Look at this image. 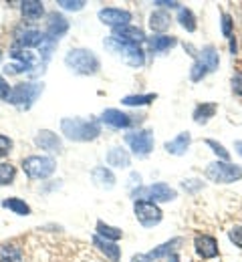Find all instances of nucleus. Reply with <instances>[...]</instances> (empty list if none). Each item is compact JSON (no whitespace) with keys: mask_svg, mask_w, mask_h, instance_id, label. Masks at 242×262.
Here are the masks:
<instances>
[{"mask_svg":"<svg viewBox=\"0 0 242 262\" xmlns=\"http://www.w3.org/2000/svg\"><path fill=\"white\" fill-rule=\"evenodd\" d=\"M61 131L71 141H93L101 135V123L97 119L65 117L61 119Z\"/></svg>","mask_w":242,"mask_h":262,"instance_id":"f257e3e1","label":"nucleus"},{"mask_svg":"<svg viewBox=\"0 0 242 262\" xmlns=\"http://www.w3.org/2000/svg\"><path fill=\"white\" fill-rule=\"evenodd\" d=\"M105 51H109L113 57L121 59L125 65L129 67H143L145 65V53L139 45H129V42H123L115 36H107L103 40Z\"/></svg>","mask_w":242,"mask_h":262,"instance_id":"f03ea898","label":"nucleus"},{"mask_svg":"<svg viewBox=\"0 0 242 262\" xmlns=\"http://www.w3.org/2000/svg\"><path fill=\"white\" fill-rule=\"evenodd\" d=\"M65 65L69 67L75 75L89 77V75H95L99 71L101 63H99V59H97V55L93 51L79 47V49H71L69 53L65 55Z\"/></svg>","mask_w":242,"mask_h":262,"instance_id":"7ed1b4c3","label":"nucleus"},{"mask_svg":"<svg viewBox=\"0 0 242 262\" xmlns=\"http://www.w3.org/2000/svg\"><path fill=\"white\" fill-rule=\"evenodd\" d=\"M218 65H220V55H218L216 47L208 45L200 53L194 55V65L190 69V79L194 83H198L206 77L208 73H214L218 69Z\"/></svg>","mask_w":242,"mask_h":262,"instance_id":"20e7f679","label":"nucleus"},{"mask_svg":"<svg viewBox=\"0 0 242 262\" xmlns=\"http://www.w3.org/2000/svg\"><path fill=\"white\" fill-rule=\"evenodd\" d=\"M42 89H45V85L42 83H18V85H14L12 87V91H10V95L6 99V103H10V105H14V107H20V109H31L33 105H35V101L40 97V93H42Z\"/></svg>","mask_w":242,"mask_h":262,"instance_id":"39448f33","label":"nucleus"},{"mask_svg":"<svg viewBox=\"0 0 242 262\" xmlns=\"http://www.w3.org/2000/svg\"><path fill=\"white\" fill-rule=\"evenodd\" d=\"M23 169L31 180H47L55 173L57 162L51 156H31L23 160Z\"/></svg>","mask_w":242,"mask_h":262,"instance_id":"423d86ee","label":"nucleus"},{"mask_svg":"<svg viewBox=\"0 0 242 262\" xmlns=\"http://www.w3.org/2000/svg\"><path fill=\"white\" fill-rule=\"evenodd\" d=\"M206 178L214 184H234L242 178V165L230 162H212L206 167Z\"/></svg>","mask_w":242,"mask_h":262,"instance_id":"0eeeda50","label":"nucleus"},{"mask_svg":"<svg viewBox=\"0 0 242 262\" xmlns=\"http://www.w3.org/2000/svg\"><path fill=\"white\" fill-rule=\"evenodd\" d=\"M131 198L139 202V200H153V202H173L175 198H178V192L170 188L168 184H153V186H149V188H136L134 192H131Z\"/></svg>","mask_w":242,"mask_h":262,"instance_id":"6e6552de","label":"nucleus"},{"mask_svg":"<svg viewBox=\"0 0 242 262\" xmlns=\"http://www.w3.org/2000/svg\"><path fill=\"white\" fill-rule=\"evenodd\" d=\"M125 141L127 145L131 147V151L138 156V158H147L151 151H153V131L151 129H138V131H129L125 135Z\"/></svg>","mask_w":242,"mask_h":262,"instance_id":"1a4fd4ad","label":"nucleus"},{"mask_svg":"<svg viewBox=\"0 0 242 262\" xmlns=\"http://www.w3.org/2000/svg\"><path fill=\"white\" fill-rule=\"evenodd\" d=\"M134 214L138 218V222L145 228H151V226H158L164 218L162 210L158 208V204L153 202H147V200H139L134 202Z\"/></svg>","mask_w":242,"mask_h":262,"instance_id":"9d476101","label":"nucleus"},{"mask_svg":"<svg viewBox=\"0 0 242 262\" xmlns=\"http://www.w3.org/2000/svg\"><path fill=\"white\" fill-rule=\"evenodd\" d=\"M143 117H136V115H129V113H123L119 109H105L99 117V123H105L113 129H129V127H136L141 123Z\"/></svg>","mask_w":242,"mask_h":262,"instance_id":"9b49d317","label":"nucleus"},{"mask_svg":"<svg viewBox=\"0 0 242 262\" xmlns=\"http://www.w3.org/2000/svg\"><path fill=\"white\" fill-rule=\"evenodd\" d=\"M97 16L103 25L111 27V29H121V27H127L131 23V12L121 10V8H101Z\"/></svg>","mask_w":242,"mask_h":262,"instance_id":"f8f14e48","label":"nucleus"},{"mask_svg":"<svg viewBox=\"0 0 242 262\" xmlns=\"http://www.w3.org/2000/svg\"><path fill=\"white\" fill-rule=\"evenodd\" d=\"M47 20L49 23H47V29H45V38L59 42V38H63L69 31V20L65 16L57 14V12H51L47 16Z\"/></svg>","mask_w":242,"mask_h":262,"instance_id":"ddd939ff","label":"nucleus"},{"mask_svg":"<svg viewBox=\"0 0 242 262\" xmlns=\"http://www.w3.org/2000/svg\"><path fill=\"white\" fill-rule=\"evenodd\" d=\"M45 40V33L38 29H20L14 34V45L12 49H29V47H40Z\"/></svg>","mask_w":242,"mask_h":262,"instance_id":"4468645a","label":"nucleus"},{"mask_svg":"<svg viewBox=\"0 0 242 262\" xmlns=\"http://www.w3.org/2000/svg\"><path fill=\"white\" fill-rule=\"evenodd\" d=\"M194 248H196L198 256H202L206 260L218 256V240L210 234H198L194 238Z\"/></svg>","mask_w":242,"mask_h":262,"instance_id":"2eb2a0df","label":"nucleus"},{"mask_svg":"<svg viewBox=\"0 0 242 262\" xmlns=\"http://www.w3.org/2000/svg\"><path fill=\"white\" fill-rule=\"evenodd\" d=\"M35 143L42 149V151H49V154H59L63 149V141L57 133L49 129H40L35 135Z\"/></svg>","mask_w":242,"mask_h":262,"instance_id":"dca6fc26","label":"nucleus"},{"mask_svg":"<svg viewBox=\"0 0 242 262\" xmlns=\"http://www.w3.org/2000/svg\"><path fill=\"white\" fill-rule=\"evenodd\" d=\"M111 36H115V38H119V40H123V42H129V45H141V42L147 40L145 33H143L139 27H131V25L121 27V29H113V34H111Z\"/></svg>","mask_w":242,"mask_h":262,"instance_id":"f3484780","label":"nucleus"},{"mask_svg":"<svg viewBox=\"0 0 242 262\" xmlns=\"http://www.w3.org/2000/svg\"><path fill=\"white\" fill-rule=\"evenodd\" d=\"M190 143H192V135H190V131H182L180 135H175L173 139H170V141L164 143V149H166L170 156H184V154L188 151Z\"/></svg>","mask_w":242,"mask_h":262,"instance_id":"a211bd4d","label":"nucleus"},{"mask_svg":"<svg viewBox=\"0 0 242 262\" xmlns=\"http://www.w3.org/2000/svg\"><path fill=\"white\" fill-rule=\"evenodd\" d=\"M178 45L175 36H168V34H156L151 38H147V49L151 55H160V53H168Z\"/></svg>","mask_w":242,"mask_h":262,"instance_id":"6ab92c4d","label":"nucleus"},{"mask_svg":"<svg viewBox=\"0 0 242 262\" xmlns=\"http://www.w3.org/2000/svg\"><path fill=\"white\" fill-rule=\"evenodd\" d=\"M91 180H93V184H97L99 188H105V190H111L115 186V176L105 165H97L91 169Z\"/></svg>","mask_w":242,"mask_h":262,"instance_id":"aec40b11","label":"nucleus"},{"mask_svg":"<svg viewBox=\"0 0 242 262\" xmlns=\"http://www.w3.org/2000/svg\"><path fill=\"white\" fill-rule=\"evenodd\" d=\"M93 244L99 248V252H103L105 256L109 258L111 262H119L121 260V248L115 244V242H111V240H105L101 236H93Z\"/></svg>","mask_w":242,"mask_h":262,"instance_id":"412c9836","label":"nucleus"},{"mask_svg":"<svg viewBox=\"0 0 242 262\" xmlns=\"http://www.w3.org/2000/svg\"><path fill=\"white\" fill-rule=\"evenodd\" d=\"M107 164L111 165V167H121V169H125V167H129V164H131V156H129V151H125L121 145H115V147H111L109 154H107Z\"/></svg>","mask_w":242,"mask_h":262,"instance_id":"4be33fe9","label":"nucleus"},{"mask_svg":"<svg viewBox=\"0 0 242 262\" xmlns=\"http://www.w3.org/2000/svg\"><path fill=\"white\" fill-rule=\"evenodd\" d=\"M170 25H172V18L166 10H153L149 14V29L153 33H166L170 29Z\"/></svg>","mask_w":242,"mask_h":262,"instance_id":"5701e85b","label":"nucleus"},{"mask_svg":"<svg viewBox=\"0 0 242 262\" xmlns=\"http://www.w3.org/2000/svg\"><path fill=\"white\" fill-rule=\"evenodd\" d=\"M216 111H218L216 103H212V101H208V103H200V105L194 109V121H196V123H200V125H206L208 121L216 115Z\"/></svg>","mask_w":242,"mask_h":262,"instance_id":"b1692460","label":"nucleus"},{"mask_svg":"<svg viewBox=\"0 0 242 262\" xmlns=\"http://www.w3.org/2000/svg\"><path fill=\"white\" fill-rule=\"evenodd\" d=\"M20 12H23L25 18L36 20L45 14V4L38 2V0H25V2H20Z\"/></svg>","mask_w":242,"mask_h":262,"instance_id":"393cba45","label":"nucleus"},{"mask_svg":"<svg viewBox=\"0 0 242 262\" xmlns=\"http://www.w3.org/2000/svg\"><path fill=\"white\" fill-rule=\"evenodd\" d=\"M2 208L10 210V212H14L18 216H29L31 214V206L20 198H4L2 200Z\"/></svg>","mask_w":242,"mask_h":262,"instance_id":"a878e982","label":"nucleus"},{"mask_svg":"<svg viewBox=\"0 0 242 262\" xmlns=\"http://www.w3.org/2000/svg\"><path fill=\"white\" fill-rule=\"evenodd\" d=\"M182 244V238H172L170 242H166V244H162V246H158V248H153L147 256L151 258V260H158V258H164V256H170L173 254V248L175 246H180Z\"/></svg>","mask_w":242,"mask_h":262,"instance_id":"bb28decb","label":"nucleus"},{"mask_svg":"<svg viewBox=\"0 0 242 262\" xmlns=\"http://www.w3.org/2000/svg\"><path fill=\"white\" fill-rule=\"evenodd\" d=\"M178 23H180L182 29H186L188 33H194V31H196V16H194V12H192L190 8H186V6H182V8L178 10Z\"/></svg>","mask_w":242,"mask_h":262,"instance_id":"cd10ccee","label":"nucleus"},{"mask_svg":"<svg viewBox=\"0 0 242 262\" xmlns=\"http://www.w3.org/2000/svg\"><path fill=\"white\" fill-rule=\"evenodd\" d=\"M156 99H158L156 93H145V95H127V97L121 99V103H123V105H127V107H143V105L153 103Z\"/></svg>","mask_w":242,"mask_h":262,"instance_id":"c85d7f7f","label":"nucleus"},{"mask_svg":"<svg viewBox=\"0 0 242 262\" xmlns=\"http://www.w3.org/2000/svg\"><path fill=\"white\" fill-rule=\"evenodd\" d=\"M97 236H101V238H105V240L115 242V240H119V238L123 236V232H121V228H113V226L105 224L103 220H99V222H97Z\"/></svg>","mask_w":242,"mask_h":262,"instance_id":"c756f323","label":"nucleus"},{"mask_svg":"<svg viewBox=\"0 0 242 262\" xmlns=\"http://www.w3.org/2000/svg\"><path fill=\"white\" fill-rule=\"evenodd\" d=\"M23 260V252L20 248L8 244V246H2L0 250V262H20Z\"/></svg>","mask_w":242,"mask_h":262,"instance_id":"7c9ffc66","label":"nucleus"},{"mask_svg":"<svg viewBox=\"0 0 242 262\" xmlns=\"http://www.w3.org/2000/svg\"><path fill=\"white\" fill-rule=\"evenodd\" d=\"M16 178V167L10 164H0V186H10Z\"/></svg>","mask_w":242,"mask_h":262,"instance_id":"2f4dec72","label":"nucleus"},{"mask_svg":"<svg viewBox=\"0 0 242 262\" xmlns=\"http://www.w3.org/2000/svg\"><path fill=\"white\" fill-rule=\"evenodd\" d=\"M31 71H35V67L25 63V61H14V63L4 67V73L6 75H18V73H31Z\"/></svg>","mask_w":242,"mask_h":262,"instance_id":"473e14b6","label":"nucleus"},{"mask_svg":"<svg viewBox=\"0 0 242 262\" xmlns=\"http://www.w3.org/2000/svg\"><path fill=\"white\" fill-rule=\"evenodd\" d=\"M206 145L212 147V151H214L222 162H230V154L226 151V147H224L222 143H218V141H214V139H206Z\"/></svg>","mask_w":242,"mask_h":262,"instance_id":"72a5a7b5","label":"nucleus"},{"mask_svg":"<svg viewBox=\"0 0 242 262\" xmlns=\"http://www.w3.org/2000/svg\"><path fill=\"white\" fill-rule=\"evenodd\" d=\"M57 4H59L63 10H69V12H79V10H83L85 0H59Z\"/></svg>","mask_w":242,"mask_h":262,"instance_id":"f704fd0d","label":"nucleus"},{"mask_svg":"<svg viewBox=\"0 0 242 262\" xmlns=\"http://www.w3.org/2000/svg\"><path fill=\"white\" fill-rule=\"evenodd\" d=\"M182 188H184L186 192L194 194V192H198V190L204 188V182H202V180H184V182H182Z\"/></svg>","mask_w":242,"mask_h":262,"instance_id":"c9c22d12","label":"nucleus"},{"mask_svg":"<svg viewBox=\"0 0 242 262\" xmlns=\"http://www.w3.org/2000/svg\"><path fill=\"white\" fill-rule=\"evenodd\" d=\"M228 238L236 248H242V226H232L228 230Z\"/></svg>","mask_w":242,"mask_h":262,"instance_id":"e433bc0d","label":"nucleus"},{"mask_svg":"<svg viewBox=\"0 0 242 262\" xmlns=\"http://www.w3.org/2000/svg\"><path fill=\"white\" fill-rule=\"evenodd\" d=\"M232 25H234V23H232V16L224 12V14H222V34H224L226 38H232V36H234V34H232Z\"/></svg>","mask_w":242,"mask_h":262,"instance_id":"4c0bfd02","label":"nucleus"},{"mask_svg":"<svg viewBox=\"0 0 242 262\" xmlns=\"http://www.w3.org/2000/svg\"><path fill=\"white\" fill-rule=\"evenodd\" d=\"M12 149V139L8 135H2L0 133V158H6Z\"/></svg>","mask_w":242,"mask_h":262,"instance_id":"58836bf2","label":"nucleus"},{"mask_svg":"<svg viewBox=\"0 0 242 262\" xmlns=\"http://www.w3.org/2000/svg\"><path fill=\"white\" fill-rule=\"evenodd\" d=\"M230 85H232V91L242 97V73H234V75H232Z\"/></svg>","mask_w":242,"mask_h":262,"instance_id":"ea45409f","label":"nucleus"},{"mask_svg":"<svg viewBox=\"0 0 242 262\" xmlns=\"http://www.w3.org/2000/svg\"><path fill=\"white\" fill-rule=\"evenodd\" d=\"M10 91H12V87L6 83V79L0 75V99L2 101H6L8 99V95H10Z\"/></svg>","mask_w":242,"mask_h":262,"instance_id":"a19ab883","label":"nucleus"},{"mask_svg":"<svg viewBox=\"0 0 242 262\" xmlns=\"http://www.w3.org/2000/svg\"><path fill=\"white\" fill-rule=\"evenodd\" d=\"M153 6H162V8H170V10H172V8H178V10L182 8V4L175 2V0H170V2H168V0H156Z\"/></svg>","mask_w":242,"mask_h":262,"instance_id":"79ce46f5","label":"nucleus"},{"mask_svg":"<svg viewBox=\"0 0 242 262\" xmlns=\"http://www.w3.org/2000/svg\"><path fill=\"white\" fill-rule=\"evenodd\" d=\"M139 184H141V176H139V173H131V178H129V186L139 188Z\"/></svg>","mask_w":242,"mask_h":262,"instance_id":"37998d69","label":"nucleus"},{"mask_svg":"<svg viewBox=\"0 0 242 262\" xmlns=\"http://www.w3.org/2000/svg\"><path fill=\"white\" fill-rule=\"evenodd\" d=\"M131 262H153L147 254H136L134 258H131Z\"/></svg>","mask_w":242,"mask_h":262,"instance_id":"c03bdc74","label":"nucleus"},{"mask_svg":"<svg viewBox=\"0 0 242 262\" xmlns=\"http://www.w3.org/2000/svg\"><path fill=\"white\" fill-rule=\"evenodd\" d=\"M228 40H230V53L236 55V38L232 36V38H228Z\"/></svg>","mask_w":242,"mask_h":262,"instance_id":"a18cd8bd","label":"nucleus"},{"mask_svg":"<svg viewBox=\"0 0 242 262\" xmlns=\"http://www.w3.org/2000/svg\"><path fill=\"white\" fill-rule=\"evenodd\" d=\"M234 149L238 156H242V141H234Z\"/></svg>","mask_w":242,"mask_h":262,"instance_id":"49530a36","label":"nucleus"},{"mask_svg":"<svg viewBox=\"0 0 242 262\" xmlns=\"http://www.w3.org/2000/svg\"><path fill=\"white\" fill-rule=\"evenodd\" d=\"M168 262H180V256H178V252H173L168 256Z\"/></svg>","mask_w":242,"mask_h":262,"instance_id":"de8ad7c7","label":"nucleus"},{"mask_svg":"<svg viewBox=\"0 0 242 262\" xmlns=\"http://www.w3.org/2000/svg\"><path fill=\"white\" fill-rule=\"evenodd\" d=\"M0 59H2V51H0Z\"/></svg>","mask_w":242,"mask_h":262,"instance_id":"09e8293b","label":"nucleus"}]
</instances>
